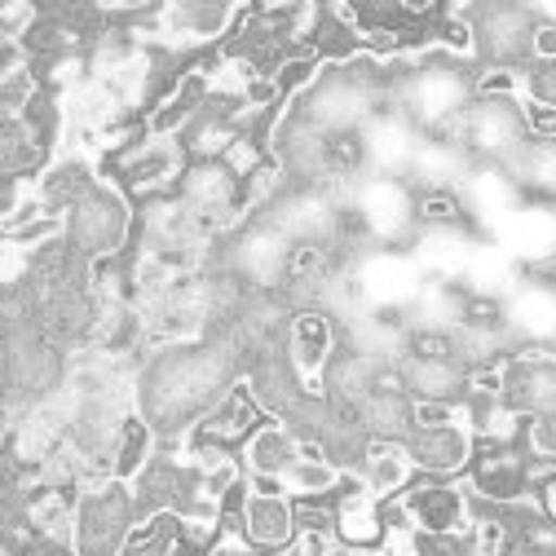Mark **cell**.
Here are the masks:
<instances>
[{
    "label": "cell",
    "mask_w": 556,
    "mask_h": 556,
    "mask_svg": "<svg viewBox=\"0 0 556 556\" xmlns=\"http://www.w3.org/2000/svg\"><path fill=\"white\" fill-rule=\"evenodd\" d=\"M222 526H235L230 534H239L248 547L288 552L296 539V504L274 477H248V495H243L239 513L226 517Z\"/></svg>",
    "instance_id": "obj_2"
},
{
    "label": "cell",
    "mask_w": 556,
    "mask_h": 556,
    "mask_svg": "<svg viewBox=\"0 0 556 556\" xmlns=\"http://www.w3.org/2000/svg\"><path fill=\"white\" fill-rule=\"evenodd\" d=\"M530 14L517 10V5H495L481 14V27H477V49H485L495 58V66H526V53H530Z\"/></svg>",
    "instance_id": "obj_12"
},
{
    "label": "cell",
    "mask_w": 556,
    "mask_h": 556,
    "mask_svg": "<svg viewBox=\"0 0 556 556\" xmlns=\"http://www.w3.org/2000/svg\"><path fill=\"white\" fill-rule=\"evenodd\" d=\"M331 358H336V323L323 309H301L288 323V363L309 393H318V380L327 376Z\"/></svg>",
    "instance_id": "obj_10"
},
{
    "label": "cell",
    "mask_w": 556,
    "mask_h": 556,
    "mask_svg": "<svg viewBox=\"0 0 556 556\" xmlns=\"http://www.w3.org/2000/svg\"><path fill=\"white\" fill-rule=\"evenodd\" d=\"M530 481L534 468L526 442H472L468 485L491 508H517L521 500H530Z\"/></svg>",
    "instance_id": "obj_4"
},
{
    "label": "cell",
    "mask_w": 556,
    "mask_h": 556,
    "mask_svg": "<svg viewBox=\"0 0 556 556\" xmlns=\"http://www.w3.org/2000/svg\"><path fill=\"white\" fill-rule=\"evenodd\" d=\"M472 556H517L521 552V530L504 517V513H472L468 534L459 539Z\"/></svg>",
    "instance_id": "obj_18"
},
{
    "label": "cell",
    "mask_w": 556,
    "mask_h": 556,
    "mask_svg": "<svg viewBox=\"0 0 556 556\" xmlns=\"http://www.w3.org/2000/svg\"><path fill=\"white\" fill-rule=\"evenodd\" d=\"M301 459V438L292 433V425L274 420V425H261L248 446H243V464H248V477H283L292 464Z\"/></svg>",
    "instance_id": "obj_14"
},
{
    "label": "cell",
    "mask_w": 556,
    "mask_h": 556,
    "mask_svg": "<svg viewBox=\"0 0 556 556\" xmlns=\"http://www.w3.org/2000/svg\"><path fill=\"white\" fill-rule=\"evenodd\" d=\"M472 93L477 102H508V106H521L526 98V66H485V72H477L472 80Z\"/></svg>",
    "instance_id": "obj_19"
},
{
    "label": "cell",
    "mask_w": 556,
    "mask_h": 556,
    "mask_svg": "<svg viewBox=\"0 0 556 556\" xmlns=\"http://www.w3.org/2000/svg\"><path fill=\"white\" fill-rule=\"evenodd\" d=\"M530 500H534V508H539V521L556 530V464L534 472V481H530Z\"/></svg>",
    "instance_id": "obj_24"
},
{
    "label": "cell",
    "mask_w": 556,
    "mask_h": 556,
    "mask_svg": "<svg viewBox=\"0 0 556 556\" xmlns=\"http://www.w3.org/2000/svg\"><path fill=\"white\" fill-rule=\"evenodd\" d=\"M331 530L344 547H354V552H380L384 543V504L367 491V485L354 477V481H340V491H336V504H331Z\"/></svg>",
    "instance_id": "obj_8"
},
{
    "label": "cell",
    "mask_w": 556,
    "mask_h": 556,
    "mask_svg": "<svg viewBox=\"0 0 556 556\" xmlns=\"http://www.w3.org/2000/svg\"><path fill=\"white\" fill-rule=\"evenodd\" d=\"M429 45L442 49L446 58H472L477 53V27L464 14H442L429 31Z\"/></svg>",
    "instance_id": "obj_20"
},
{
    "label": "cell",
    "mask_w": 556,
    "mask_h": 556,
    "mask_svg": "<svg viewBox=\"0 0 556 556\" xmlns=\"http://www.w3.org/2000/svg\"><path fill=\"white\" fill-rule=\"evenodd\" d=\"M526 98L556 106V62H530L526 66Z\"/></svg>",
    "instance_id": "obj_27"
},
{
    "label": "cell",
    "mask_w": 556,
    "mask_h": 556,
    "mask_svg": "<svg viewBox=\"0 0 556 556\" xmlns=\"http://www.w3.org/2000/svg\"><path fill=\"white\" fill-rule=\"evenodd\" d=\"M344 481V468H336L318 442H301V459L278 477V485H283L288 495L296 500H323V495H336Z\"/></svg>",
    "instance_id": "obj_17"
},
{
    "label": "cell",
    "mask_w": 556,
    "mask_h": 556,
    "mask_svg": "<svg viewBox=\"0 0 556 556\" xmlns=\"http://www.w3.org/2000/svg\"><path fill=\"white\" fill-rule=\"evenodd\" d=\"M504 406H513L526 420L556 415V358L547 354L504 358Z\"/></svg>",
    "instance_id": "obj_9"
},
{
    "label": "cell",
    "mask_w": 556,
    "mask_h": 556,
    "mask_svg": "<svg viewBox=\"0 0 556 556\" xmlns=\"http://www.w3.org/2000/svg\"><path fill=\"white\" fill-rule=\"evenodd\" d=\"M98 186V177L89 173V164H80V160H66V164H53L40 181H36V199H40V207L49 217H58L62 226H66V213L89 194Z\"/></svg>",
    "instance_id": "obj_16"
},
{
    "label": "cell",
    "mask_w": 556,
    "mask_h": 556,
    "mask_svg": "<svg viewBox=\"0 0 556 556\" xmlns=\"http://www.w3.org/2000/svg\"><path fill=\"white\" fill-rule=\"evenodd\" d=\"M265 425V410L252 397V389L239 380L230 384L213 406H207L186 433V451H222L235 455V446H248V438Z\"/></svg>",
    "instance_id": "obj_7"
},
{
    "label": "cell",
    "mask_w": 556,
    "mask_h": 556,
    "mask_svg": "<svg viewBox=\"0 0 556 556\" xmlns=\"http://www.w3.org/2000/svg\"><path fill=\"white\" fill-rule=\"evenodd\" d=\"M132 235V213L115 186H93L72 213H66V239L80 256H93V261H106V256H119L124 243Z\"/></svg>",
    "instance_id": "obj_3"
},
{
    "label": "cell",
    "mask_w": 556,
    "mask_h": 556,
    "mask_svg": "<svg viewBox=\"0 0 556 556\" xmlns=\"http://www.w3.org/2000/svg\"><path fill=\"white\" fill-rule=\"evenodd\" d=\"M151 459H155V429H151L147 415L128 410L119 420V429H115V442H111V477L132 485L147 472Z\"/></svg>",
    "instance_id": "obj_15"
},
{
    "label": "cell",
    "mask_w": 556,
    "mask_h": 556,
    "mask_svg": "<svg viewBox=\"0 0 556 556\" xmlns=\"http://www.w3.org/2000/svg\"><path fill=\"white\" fill-rule=\"evenodd\" d=\"M530 58L534 62H556V23H534V31H530Z\"/></svg>",
    "instance_id": "obj_28"
},
{
    "label": "cell",
    "mask_w": 556,
    "mask_h": 556,
    "mask_svg": "<svg viewBox=\"0 0 556 556\" xmlns=\"http://www.w3.org/2000/svg\"><path fill=\"white\" fill-rule=\"evenodd\" d=\"M142 521L137 513V495L128 481H93L76 504L72 521V552L76 556H124L132 526Z\"/></svg>",
    "instance_id": "obj_1"
},
{
    "label": "cell",
    "mask_w": 556,
    "mask_h": 556,
    "mask_svg": "<svg viewBox=\"0 0 556 556\" xmlns=\"http://www.w3.org/2000/svg\"><path fill=\"white\" fill-rule=\"evenodd\" d=\"M459 323H464L468 331H477V336H491V331L504 327V305H500L495 296H468V301L459 305Z\"/></svg>",
    "instance_id": "obj_22"
},
{
    "label": "cell",
    "mask_w": 556,
    "mask_h": 556,
    "mask_svg": "<svg viewBox=\"0 0 556 556\" xmlns=\"http://www.w3.org/2000/svg\"><path fill=\"white\" fill-rule=\"evenodd\" d=\"M31 199L27 190V177H10V173H0V226H10L18 213H23V203Z\"/></svg>",
    "instance_id": "obj_25"
},
{
    "label": "cell",
    "mask_w": 556,
    "mask_h": 556,
    "mask_svg": "<svg viewBox=\"0 0 556 556\" xmlns=\"http://www.w3.org/2000/svg\"><path fill=\"white\" fill-rule=\"evenodd\" d=\"M397 513L406 517V526L425 539H464L468 521H472V504L468 491L446 477H429V481H415L397 495Z\"/></svg>",
    "instance_id": "obj_5"
},
{
    "label": "cell",
    "mask_w": 556,
    "mask_h": 556,
    "mask_svg": "<svg viewBox=\"0 0 556 556\" xmlns=\"http://www.w3.org/2000/svg\"><path fill=\"white\" fill-rule=\"evenodd\" d=\"M415 222L420 226H459L464 222V199L455 190H429L415 203Z\"/></svg>",
    "instance_id": "obj_21"
},
{
    "label": "cell",
    "mask_w": 556,
    "mask_h": 556,
    "mask_svg": "<svg viewBox=\"0 0 556 556\" xmlns=\"http://www.w3.org/2000/svg\"><path fill=\"white\" fill-rule=\"evenodd\" d=\"M517 111H521V128H526V137L556 147V106H552V102L521 98V106H517Z\"/></svg>",
    "instance_id": "obj_23"
},
{
    "label": "cell",
    "mask_w": 556,
    "mask_h": 556,
    "mask_svg": "<svg viewBox=\"0 0 556 556\" xmlns=\"http://www.w3.org/2000/svg\"><path fill=\"white\" fill-rule=\"evenodd\" d=\"M526 451L539 459H556V415H539L526 425Z\"/></svg>",
    "instance_id": "obj_26"
},
{
    "label": "cell",
    "mask_w": 556,
    "mask_h": 556,
    "mask_svg": "<svg viewBox=\"0 0 556 556\" xmlns=\"http://www.w3.org/2000/svg\"><path fill=\"white\" fill-rule=\"evenodd\" d=\"M186 147H181V137H155L147 132L142 142H132L124 155L111 160L115 168V181L137 194V199H155V194H168L181 177H186Z\"/></svg>",
    "instance_id": "obj_6"
},
{
    "label": "cell",
    "mask_w": 556,
    "mask_h": 556,
    "mask_svg": "<svg viewBox=\"0 0 556 556\" xmlns=\"http://www.w3.org/2000/svg\"><path fill=\"white\" fill-rule=\"evenodd\" d=\"M415 477V464L406 455L402 442H389V438H371L363 459H358V481L367 485V491L384 504V500H397L406 485Z\"/></svg>",
    "instance_id": "obj_13"
},
{
    "label": "cell",
    "mask_w": 556,
    "mask_h": 556,
    "mask_svg": "<svg viewBox=\"0 0 556 556\" xmlns=\"http://www.w3.org/2000/svg\"><path fill=\"white\" fill-rule=\"evenodd\" d=\"M415 472H429V477H459L468 472L472 459V433L468 425H438V429H410L402 438Z\"/></svg>",
    "instance_id": "obj_11"
}]
</instances>
